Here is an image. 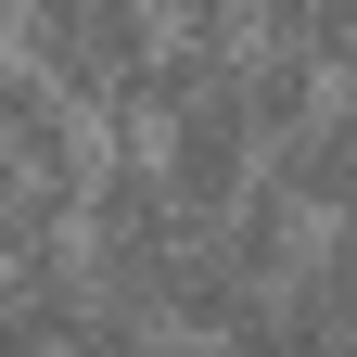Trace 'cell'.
<instances>
[{
  "label": "cell",
  "instance_id": "cell-2",
  "mask_svg": "<svg viewBox=\"0 0 357 357\" xmlns=\"http://www.w3.org/2000/svg\"><path fill=\"white\" fill-rule=\"evenodd\" d=\"M166 13H192V26H243V0H166Z\"/></svg>",
  "mask_w": 357,
  "mask_h": 357
},
{
  "label": "cell",
  "instance_id": "cell-1",
  "mask_svg": "<svg viewBox=\"0 0 357 357\" xmlns=\"http://www.w3.org/2000/svg\"><path fill=\"white\" fill-rule=\"evenodd\" d=\"M268 178H281L306 217H344L357 204V102H306L281 141H268Z\"/></svg>",
  "mask_w": 357,
  "mask_h": 357
}]
</instances>
